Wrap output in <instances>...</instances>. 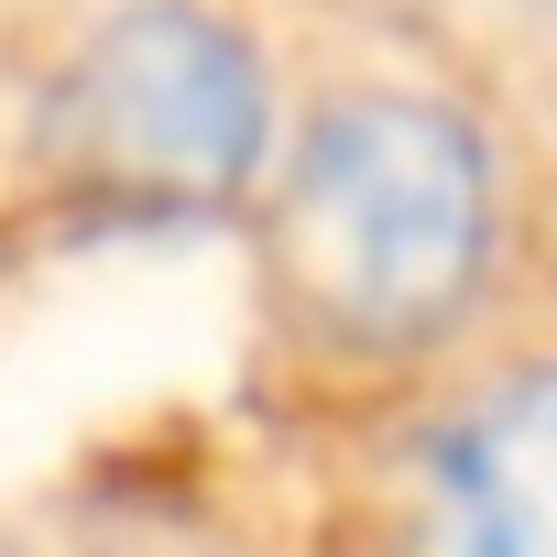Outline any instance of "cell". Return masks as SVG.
Masks as SVG:
<instances>
[{
	"mask_svg": "<svg viewBox=\"0 0 557 557\" xmlns=\"http://www.w3.org/2000/svg\"><path fill=\"white\" fill-rule=\"evenodd\" d=\"M285 262L350 339H426L492 273V143L416 88L329 99L285 164Z\"/></svg>",
	"mask_w": 557,
	"mask_h": 557,
	"instance_id": "obj_1",
	"label": "cell"
},
{
	"mask_svg": "<svg viewBox=\"0 0 557 557\" xmlns=\"http://www.w3.org/2000/svg\"><path fill=\"white\" fill-rule=\"evenodd\" d=\"M45 132L77 175L143 208H219L273 153V88L262 55L208 0H121L66 55Z\"/></svg>",
	"mask_w": 557,
	"mask_h": 557,
	"instance_id": "obj_2",
	"label": "cell"
},
{
	"mask_svg": "<svg viewBox=\"0 0 557 557\" xmlns=\"http://www.w3.org/2000/svg\"><path fill=\"white\" fill-rule=\"evenodd\" d=\"M405 557H557V361L503 372L426 437Z\"/></svg>",
	"mask_w": 557,
	"mask_h": 557,
	"instance_id": "obj_3",
	"label": "cell"
}]
</instances>
